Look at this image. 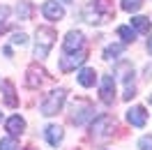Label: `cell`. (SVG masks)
I'll return each mask as SVG.
<instances>
[{
    "instance_id": "cell-1",
    "label": "cell",
    "mask_w": 152,
    "mask_h": 150,
    "mask_svg": "<svg viewBox=\"0 0 152 150\" xmlns=\"http://www.w3.org/2000/svg\"><path fill=\"white\" fill-rule=\"evenodd\" d=\"M88 23H106L113 16V0H90V5L83 12Z\"/></svg>"
},
{
    "instance_id": "cell-2",
    "label": "cell",
    "mask_w": 152,
    "mask_h": 150,
    "mask_svg": "<svg viewBox=\"0 0 152 150\" xmlns=\"http://www.w3.org/2000/svg\"><path fill=\"white\" fill-rule=\"evenodd\" d=\"M58 39V32L53 28H48V26H39L37 28V46H35V58L37 60H44L48 56V51L51 46L56 44Z\"/></svg>"
},
{
    "instance_id": "cell-3",
    "label": "cell",
    "mask_w": 152,
    "mask_h": 150,
    "mask_svg": "<svg viewBox=\"0 0 152 150\" xmlns=\"http://www.w3.org/2000/svg\"><path fill=\"white\" fill-rule=\"evenodd\" d=\"M65 99H67V93L65 88H56L44 97L42 102V115H56L62 106H65Z\"/></svg>"
},
{
    "instance_id": "cell-4",
    "label": "cell",
    "mask_w": 152,
    "mask_h": 150,
    "mask_svg": "<svg viewBox=\"0 0 152 150\" xmlns=\"http://www.w3.org/2000/svg\"><path fill=\"white\" fill-rule=\"evenodd\" d=\"M95 118V106L86 99H76L72 104V120L74 125H86L88 120H92Z\"/></svg>"
},
{
    "instance_id": "cell-5",
    "label": "cell",
    "mask_w": 152,
    "mask_h": 150,
    "mask_svg": "<svg viewBox=\"0 0 152 150\" xmlns=\"http://www.w3.org/2000/svg\"><path fill=\"white\" fill-rule=\"evenodd\" d=\"M115 129V120L111 118V115H99V118H95L92 120V127H90V132H92V139H108L111 134H113Z\"/></svg>"
},
{
    "instance_id": "cell-6",
    "label": "cell",
    "mask_w": 152,
    "mask_h": 150,
    "mask_svg": "<svg viewBox=\"0 0 152 150\" xmlns=\"http://www.w3.org/2000/svg\"><path fill=\"white\" fill-rule=\"evenodd\" d=\"M83 42H86V37L81 30H69L65 42H62V49H65V53H76L83 49Z\"/></svg>"
},
{
    "instance_id": "cell-7",
    "label": "cell",
    "mask_w": 152,
    "mask_h": 150,
    "mask_svg": "<svg viewBox=\"0 0 152 150\" xmlns=\"http://www.w3.org/2000/svg\"><path fill=\"white\" fill-rule=\"evenodd\" d=\"M44 81H46V72H44L37 62H35V65H30L28 72H26V85H28V88H32V90H37Z\"/></svg>"
},
{
    "instance_id": "cell-8",
    "label": "cell",
    "mask_w": 152,
    "mask_h": 150,
    "mask_svg": "<svg viewBox=\"0 0 152 150\" xmlns=\"http://www.w3.org/2000/svg\"><path fill=\"white\" fill-rule=\"evenodd\" d=\"M99 97H102V102H104V104H113V99H115V79H113V74L102 76Z\"/></svg>"
},
{
    "instance_id": "cell-9",
    "label": "cell",
    "mask_w": 152,
    "mask_h": 150,
    "mask_svg": "<svg viewBox=\"0 0 152 150\" xmlns=\"http://www.w3.org/2000/svg\"><path fill=\"white\" fill-rule=\"evenodd\" d=\"M86 51L81 49V51H76V53H72V56H65L62 60H60V69L62 72H72V69H76L78 65H83L86 62Z\"/></svg>"
},
{
    "instance_id": "cell-10",
    "label": "cell",
    "mask_w": 152,
    "mask_h": 150,
    "mask_svg": "<svg viewBox=\"0 0 152 150\" xmlns=\"http://www.w3.org/2000/svg\"><path fill=\"white\" fill-rule=\"evenodd\" d=\"M42 14H44L48 21H60L65 16V10H62V5L56 2V0H46V2L42 5Z\"/></svg>"
},
{
    "instance_id": "cell-11",
    "label": "cell",
    "mask_w": 152,
    "mask_h": 150,
    "mask_svg": "<svg viewBox=\"0 0 152 150\" xmlns=\"http://www.w3.org/2000/svg\"><path fill=\"white\" fill-rule=\"evenodd\" d=\"M127 120H129V125H134V127H143L145 120H148V113H145L143 106H132V109L127 111Z\"/></svg>"
},
{
    "instance_id": "cell-12",
    "label": "cell",
    "mask_w": 152,
    "mask_h": 150,
    "mask_svg": "<svg viewBox=\"0 0 152 150\" xmlns=\"http://www.w3.org/2000/svg\"><path fill=\"white\" fill-rule=\"evenodd\" d=\"M44 136H46V141H48V146H53V148H58L60 143H62V127L60 125H48L46 127V132H44Z\"/></svg>"
},
{
    "instance_id": "cell-13",
    "label": "cell",
    "mask_w": 152,
    "mask_h": 150,
    "mask_svg": "<svg viewBox=\"0 0 152 150\" xmlns=\"http://www.w3.org/2000/svg\"><path fill=\"white\" fill-rule=\"evenodd\" d=\"M5 127H7V132H10L12 136L16 139V136H21V134H23V129H26V120H23L21 115H12V118H7Z\"/></svg>"
},
{
    "instance_id": "cell-14",
    "label": "cell",
    "mask_w": 152,
    "mask_h": 150,
    "mask_svg": "<svg viewBox=\"0 0 152 150\" xmlns=\"http://www.w3.org/2000/svg\"><path fill=\"white\" fill-rule=\"evenodd\" d=\"M76 79H78V83L83 85V88H92L95 81H97V72L92 67H83V69L76 74Z\"/></svg>"
},
{
    "instance_id": "cell-15",
    "label": "cell",
    "mask_w": 152,
    "mask_h": 150,
    "mask_svg": "<svg viewBox=\"0 0 152 150\" xmlns=\"http://www.w3.org/2000/svg\"><path fill=\"white\" fill-rule=\"evenodd\" d=\"M2 97H5V104H7V106H16V104H19L16 90H14V83H12V81H5V83H2Z\"/></svg>"
},
{
    "instance_id": "cell-16",
    "label": "cell",
    "mask_w": 152,
    "mask_h": 150,
    "mask_svg": "<svg viewBox=\"0 0 152 150\" xmlns=\"http://www.w3.org/2000/svg\"><path fill=\"white\" fill-rule=\"evenodd\" d=\"M16 14H19L21 21H28L30 14H32V5H30V0H21L19 5H16Z\"/></svg>"
},
{
    "instance_id": "cell-17",
    "label": "cell",
    "mask_w": 152,
    "mask_h": 150,
    "mask_svg": "<svg viewBox=\"0 0 152 150\" xmlns=\"http://www.w3.org/2000/svg\"><path fill=\"white\" fill-rule=\"evenodd\" d=\"M132 26L138 30V32H150V19H145V16H134Z\"/></svg>"
},
{
    "instance_id": "cell-18",
    "label": "cell",
    "mask_w": 152,
    "mask_h": 150,
    "mask_svg": "<svg viewBox=\"0 0 152 150\" xmlns=\"http://www.w3.org/2000/svg\"><path fill=\"white\" fill-rule=\"evenodd\" d=\"M124 51V44H111V46L104 49V60H113L115 56H120Z\"/></svg>"
},
{
    "instance_id": "cell-19",
    "label": "cell",
    "mask_w": 152,
    "mask_h": 150,
    "mask_svg": "<svg viewBox=\"0 0 152 150\" xmlns=\"http://www.w3.org/2000/svg\"><path fill=\"white\" fill-rule=\"evenodd\" d=\"M118 35L122 37V42H124V44H132L134 39H136V32H134V30L129 28V26H120V28H118Z\"/></svg>"
},
{
    "instance_id": "cell-20",
    "label": "cell",
    "mask_w": 152,
    "mask_h": 150,
    "mask_svg": "<svg viewBox=\"0 0 152 150\" xmlns=\"http://www.w3.org/2000/svg\"><path fill=\"white\" fill-rule=\"evenodd\" d=\"M0 150H19V141L14 136H5L0 139Z\"/></svg>"
},
{
    "instance_id": "cell-21",
    "label": "cell",
    "mask_w": 152,
    "mask_h": 150,
    "mask_svg": "<svg viewBox=\"0 0 152 150\" xmlns=\"http://www.w3.org/2000/svg\"><path fill=\"white\" fill-rule=\"evenodd\" d=\"M143 5V0H122V10L124 12H138Z\"/></svg>"
},
{
    "instance_id": "cell-22",
    "label": "cell",
    "mask_w": 152,
    "mask_h": 150,
    "mask_svg": "<svg viewBox=\"0 0 152 150\" xmlns=\"http://www.w3.org/2000/svg\"><path fill=\"white\" fill-rule=\"evenodd\" d=\"M26 42H28V35H26V32H14V35H12V44H16V46H23Z\"/></svg>"
},
{
    "instance_id": "cell-23",
    "label": "cell",
    "mask_w": 152,
    "mask_h": 150,
    "mask_svg": "<svg viewBox=\"0 0 152 150\" xmlns=\"http://www.w3.org/2000/svg\"><path fill=\"white\" fill-rule=\"evenodd\" d=\"M138 150H152V136H143L138 141Z\"/></svg>"
},
{
    "instance_id": "cell-24",
    "label": "cell",
    "mask_w": 152,
    "mask_h": 150,
    "mask_svg": "<svg viewBox=\"0 0 152 150\" xmlns=\"http://www.w3.org/2000/svg\"><path fill=\"white\" fill-rule=\"evenodd\" d=\"M7 16H10V7L7 5H0V23H5Z\"/></svg>"
},
{
    "instance_id": "cell-25",
    "label": "cell",
    "mask_w": 152,
    "mask_h": 150,
    "mask_svg": "<svg viewBox=\"0 0 152 150\" xmlns=\"http://www.w3.org/2000/svg\"><path fill=\"white\" fill-rule=\"evenodd\" d=\"M145 76H148V79H152V65L145 67Z\"/></svg>"
},
{
    "instance_id": "cell-26",
    "label": "cell",
    "mask_w": 152,
    "mask_h": 150,
    "mask_svg": "<svg viewBox=\"0 0 152 150\" xmlns=\"http://www.w3.org/2000/svg\"><path fill=\"white\" fill-rule=\"evenodd\" d=\"M148 51H150V56H152V35H150V39H148Z\"/></svg>"
},
{
    "instance_id": "cell-27",
    "label": "cell",
    "mask_w": 152,
    "mask_h": 150,
    "mask_svg": "<svg viewBox=\"0 0 152 150\" xmlns=\"http://www.w3.org/2000/svg\"><path fill=\"white\" fill-rule=\"evenodd\" d=\"M2 30H5V23H0V35H2Z\"/></svg>"
},
{
    "instance_id": "cell-28",
    "label": "cell",
    "mask_w": 152,
    "mask_h": 150,
    "mask_svg": "<svg viewBox=\"0 0 152 150\" xmlns=\"http://www.w3.org/2000/svg\"><path fill=\"white\" fill-rule=\"evenodd\" d=\"M58 2H72V0H58Z\"/></svg>"
},
{
    "instance_id": "cell-29",
    "label": "cell",
    "mask_w": 152,
    "mask_h": 150,
    "mask_svg": "<svg viewBox=\"0 0 152 150\" xmlns=\"http://www.w3.org/2000/svg\"><path fill=\"white\" fill-rule=\"evenodd\" d=\"M150 104H152V97H150Z\"/></svg>"
},
{
    "instance_id": "cell-30",
    "label": "cell",
    "mask_w": 152,
    "mask_h": 150,
    "mask_svg": "<svg viewBox=\"0 0 152 150\" xmlns=\"http://www.w3.org/2000/svg\"><path fill=\"white\" fill-rule=\"evenodd\" d=\"M28 150H35V148H28Z\"/></svg>"
},
{
    "instance_id": "cell-31",
    "label": "cell",
    "mask_w": 152,
    "mask_h": 150,
    "mask_svg": "<svg viewBox=\"0 0 152 150\" xmlns=\"http://www.w3.org/2000/svg\"><path fill=\"white\" fill-rule=\"evenodd\" d=\"M0 118H2V113H0Z\"/></svg>"
}]
</instances>
